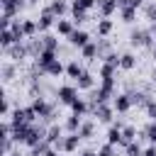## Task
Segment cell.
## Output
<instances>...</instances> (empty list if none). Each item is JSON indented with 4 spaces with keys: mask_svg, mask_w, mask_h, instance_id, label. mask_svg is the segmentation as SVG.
I'll use <instances>...</instances> for the list:
<instances>
[{
    "mask_svg": "<svg viewBox=\"0 0 156 156\" xmlns=\"http://www.w3.org/2000/svg\"><path fill=\"white\" fill-rule=\"evenodd\" d=\"M129 44L132 46H141V49H154L156 39H154L149 27H136V29L129 32Z\"/></svg>",
    "mask_w": 156,
    "mask_h": 156,
    "instance_id": "6da1fadb",
    "label": "cell"
},
{
    "mask_svg": "<svg viewBox=\"0 0 156 156\" xmlns=\"http://www.w3.org/2000/svg\"><path fill=\"white\" fill-rule=\"evenodd\" d=\"M78 144H80V136H78V132H76V134H66L58 144H54V149H56L58 154H73V151L78 149Z\"/></svg>",
    "mask_w": 156,
    "mask_h": 156,
    "instance_id": "7a4b0ae2",
    "label": "cell"
},
{
    "mask_svg": "<svg viewBox=\"0 0 156 156\" xmlns=\"http://www.w3.org/2000/svg\"><path fill=\"white\" fill-rule=\"evenodd\" d=\"M56 22H58V17H56L49 7H44V10L39 12V20H37V24H39V34H46L51 27H56Z\"/></svg>",
    "mask_w": 156,
    "mask_h": 156,
    "instance_id": "3957f363",
    "label": "cell"
},
{
    "mask_svg": "<svg viewBox=\"0 0 156 156\" xmlns=\"http://www.w3.org/2000/svg\"><path fill=\"white\" fill-rule=\"evenodd\" d=\"M5 56H7L10 61H15V63L24 61V58L29 56V51H27V41H17V44H12L10 49H5Z\"/></svg>",
    "mask_w": 156,
    "mask_h": 156,
    "instance_id": "277c9868",
    "label": "cell"
},
{
    "mask_svg": "<svg viewBox=\"0 0 156 156\" xmlns=\"http://www.w3.org/2000/svg\"><path fill=\"white\" fill-rule=\"evenodd\" d=\"M56 98H58L61 105H71V102L78 98V88H76V85H61V88L56 90Z\"/></svg>",
    "mask_w": 156,
    "mask_h": 156,
    "instance_id": "5b68a950",
    "label": "cell"
},
{
    "mask_svg": "<svg viewBox=\"0 0 156 156\" xmlns=\"http://www.w3.org/2000/svg\"><path fill=\"white\" fill-rule=\"evenodd\" d=\"M112 107H115V112H119V115L129 112V110L134 107V105H132L129 93H119V95H115V98H112Z\"/></svg>",
    "mask_w": 156,
    "mask_h": 156,
    "instance_id": "8992f818",
    "label": "cell"
},
{
    "mask_svg": "<svg viewBox=\"0 0 156 156\" xmlns=\"http://www.w3.org/2000/svg\"><path fill=\"white\" fill-rule=\"evenodd\" d=\"M93 39H90V34L88 32H83V29H76L71 37H68V44L73 46V49H83V46H88Z\"/></svg>",
    "mask_w": 156,
    "mask_h": 156,
    "instance_id": "52a82bcc",
    "label": "cell"
},
{
    "mask_svg": "<svg viewBox=\"0 0 156 156\" xmlns=\"http://www.w3.org/2000/svg\"><path fill=\"white\" fill-rule=\"evenodd\" d=\"M56 58H58V54H56V51L44 49V51H41V54L34 58V66H37V68H41V73H44V71H46V66H49V63H54ZM44 76H46V73H44Z\"/></svg>",
    "mask_w": 156,
    "mask_h": 156,
    "instance_id": "ba28073f",
    "label": "cell"
},
{
    "mask_svg": "<svg viewBox=\"0 0 156 156\" xmlns=\"http://www.w3.org/2000/svg\"><path fill=\"white\" fill-rule=\"evenodd\" d=\"M98 15H100V20H110V15L115 12V10H119L117 7V0H98Z\"/></svg>",
    "mask_w": 156,
    "mask_h": 156,
    "instance_id": "9c48e42d",
    "label": "cell"
},
{
    "mask_svg": "<svg viewBox=\"0 0 156 156\" xmlns=\"http://www.w3.org/2000/svg\"><path fill=\"white\" fill-rule=\"evenodd\" d=\"M76 88L78 90H93L95 88V76L90 71H83L78 78H76Z\"/></svg>",
    "mask_w": 156,
    "mask_h": 156,
    "instance_id": "30bf717a",
    "label": "cell"
},
{
    "mask_svg": "<svg viewBox=\"0 0 156 156\" xmlns=\"http://www.w3.org/2000/svg\"><path fill=\"white\" fill-rule=\"evenodd\" d=\"M88 20V10H83L78 2H71V22L78 27V24H83Z\"/></svg>",
    "mask_w": 156,
    "mask_h": 156,
    "instance_id": "8fae6325",
    "label": "cell"
},
{
    "mask_svg": "<svg viewBox=\"0 0 156 156\" xmlns=\"http://www.w3.org/2000/svg\"><path fill=\"white\" fill-rule=\"evenodd\" d=\"M46 7H49V10L58 17V20H63V15H66V12H71V5H68L66 0H51Z\"/></svg>",
    "mask_w": 156,
    "mask_h": 156,
    "instance_id": "7c38bea8",
    "label": "cell"
},
{
    "mask_svg": "<svg viewBox=\"0 0 156 156\" xmlns=\"http://www.w3.org/2000/svg\"><path fill=\"white\" fill-rule=\"evenodd\" d=\"M27 51H29V56H32V58H37V56L44 51V41H41V34H39V37H32V39H27Z\"/></svg>",
    "mask_w": 156,
    "mask_h": 156,
    "instance_id": "4fadbf2b",
    "label": "cell"
},
{
    "mask_svg": "<svg viewBox=\"0 0 156 156\" xmlns=\"http://www.w3.org/2000/svg\"><path fill=\"white\" fill-rule=\"evenodd\" d=\"M80 124H83V117H80V115H73V112H71V115L66 117V122H63V129H66L68 134H76V132L80 129Z\"/></svg>",
    "mask_w": 156,
    "mask_h": 156,
    "instance_id": "5bb4252c",
    "label": "cell"
},
{
    "mask_svg": "<svg viewBox=\"0 0 156 156\" xmlns=\"http://www.w3.org/2000/svg\"><path fill=\"white\" fill-rule=\"evenodd\" d=\"M56 32H58L61 37H66V39H68V37L76 32V24H73L71 20H58V22H56Z\"/></svg>",
    "mask_w": 156,
    "mask_h": 156,
    "instance_id": "9a60e30c",
    "label": "cell"
},
{
    "mask_svg": "<svg viewBox=\"0 0 156 156\" xmlns=\"http://www.w3.org/2000/svg\"><path fill=\"white\" fill-rule=\"evenodd\" d=\"M63 139V132H61V124H49V132H46V141L54 146Z\"/></svg>",
    "mask_w": 156,
    "mask_h": 156,
    "instance_id": "2e32d148",
    "label": "cell"
},
{
    "mask_svg": "<svg viewBox=\"0 0 156 156\" xmlns=\"http://www.w3.org/2000/svg\"><path fill=\"white\" fill-rule=\"evenodd\" d=\"M139 136H136V127L134 124H127L124 129H122V144L119 146H127V144H132V141H136Z\"/></svg>",
    "mask_w": 156,
    "mask_h": 156,
    "instance_id": "e0dca14e",
    "label": "cell"
},
{
    "mask_svg": "<svg viewBox=\"0 0 156 156\" xmlns=\"http://www.w3.org/2000/svg\"><path fill=\"white\" fill-rule=\"evenodd\" d=\"M95 41H98V58H105L107 54H112V44H110L107 37H100V39H95Z\"/></svg>",
    "mask_w": 156,
    "mask_h": 156,
    "instance_id": "ac0fdd59",
    "label": "cell"
},
{
    "mask_svg": "<svg viewBox=\"0 0 156 156\" xmlns=\"http://www.w3.org/2000/svg\"><path fill=\"white\" fill-rule=\"evenodd\" d=\"M0 73H2V80L7 83V80H12L15 78V73H17V63L15 61H5L2 63V68H0Z\"/></svg>",
    "mask_w": 156,
    "mask_h": 156,
    "instance_id": "d6986e66",
    "label": "cell"
},
{
    "mask_svg": "<svg viewBox=\"0 0 156 156\" xmlns=\"http://www.w3.org/2000/svg\"><path fill=\"white\" fill-rule=\"evenodd\" d=\"M83 71H85V68L80 66V61H78V58H71V61L66 63V73H68V78H78Z\"/></svg>",
    "mask_w": 156,
    "mask_h": 156,
    "instance_id": "ffe728a7",
    "label": "cell"
},
{
    "mask_svg": "<svg viewBox=\"0 0 156 156\" xmlns=\"http://www.w3.org/2000/svg\"><path fill=\"white\" fill-rule=\"evenodd\" d=\"M68 107H71V112H73V115H80V117H83V115H88V102H85L83 98H76Z\"/></svg>",
    "mask_w": 156,
    "mask_h": 156,
    "instance_id": "44dd1931",
    "label": "cell"
},
{
    "mask_svg": "<svg viewBox=\"0 0 156 156\" xmlns=\"http://www.w3.org/2000/svg\"><path fill=\"white\" fill-rule=\"evenodd\" d=\"M93 132H95V122H93V119H83V124H80V129H78V136H80V139H90Z\"/></svg>",
    "mask_w": 156,
    "mask_h": 156,
    "instance_id": "7402d4cb",
    "label": "cell"
},
{
    "mask_svg": "<svg viewBox=\"0 0 156 156\" xmlns=\"http://www.w3.org/2000/svg\"><path fill=\"white\" fill-rule=\"evenodd\" d=\"M41 41H44V49H49V51H56L58 54V37H54V34H41Z\"/></svg>",
    "mask_w": 156,
    "mask_h": 156,
    "instance_id": "603a6c76",
    "label": "cell"
},
{
    "mask_svg": "<svg viewBox=\"0 0 156 156\" xmlns=\"http://www.w3.org/2000/svg\"><path fill=\"white\" fill-rule=\"evenodd\" d=\"M80 54H83L85 61H95V58H98V41H90L88 46H83Z\"/></svg>",
    "mask_w": 156,
    "mask_h": 156,
    "instance_id": "cb8c5ba5",
    "label": "cell"
},
{
    "mask_svg": "<svg viewBox=\"0 0 156 156\" xmlns=\"http://www.w3.org/2000/svg\"><path fill=\"white\" fill-rule=\"evenodd\" d=\"M139 139H149L154 146H156V122H149L144 129H141V136Z\"/></svg>",
    "mask_w": 156,
    "mask_h": 156,
    "instance_id": "d4e9b609",
    "label": "cell"
},
{
    "mask_svg": "<svg viewBox=\"0 0 156 156\" xmlns=\"http://www.w3.org/2000/svg\"><path fill=\"white\" fill-rule=\"evenodd\" d=\"M95 32H98V37H107L112 32V20H98Z\"/></svg>",
    "mask_w": 156,
    "mask_h": 156,
    "instance_id": "484cf974",
    "label": "cell"
},
{
    "mask_svg": "<svg viewBox=\"0 0 156 156\" xmlns=\"http://www.w3.org/2000/svg\"><path fill=\"white\" fill-rule=\"evenodd\" d=\"M10 32H12L15 41H27V37H24V29H22V20H15V22H12V27H10Z\"/></svg>",
    "mask_w": 156,
    "mask_h": 156,
    "instance_id": "4316f807",
    "label": "cell"
},
{
    "mask_svg": "<svg viewBox=\"0 0 156 156\" xmlns=\"http://www.w3.org/2000/svg\"><path fill=\"white\" fill-rule=\"evenodd\" d=\"M136 66V56L132 54V51H127V54H122V61H119V68H124V71H132Z\"/></svg>",
    "mask_w": 156,
    "mask_h": 156,
    "instance_id": "83f0119b",
    "label": "cell"
},
{
    "mask_svg": "<svg viewBox=\"0 0 156 156\" xmlns=\"http://www.w3.org/2000/svg\"><path fill=\"white\" fill-rule=\"evenodd\" d=\"M44 73H46V76H54V78H56V76L66 73V66H63V63H61V61L56 58L54 63H49V66H46V71H44Z\"/></svg>",
    "mask_w": 156,
    "mask_h": 156,
    "instance_id": "f1b7e54d",
    "label": "cell"
},
{
    "mask_svg": "<svg viewBox=\"0 0 156 156\" xmlns=\"http://www.w3.org/2000/svg\"><path fill=\"white\" fill-rule=\"evenodd\" d=\"M119 17H122V22H127V24H132L134 22V17H136V7H122L119 10Z\"/></svg>",
    "mask_w": 156,
    "mask_h": 156,
    "instance_id": "f546056e",
    "label": "cell"
},
{
    "mask_svg": "<svg viewBox=\"0 0 156 156\" xmlns=\"http://www.w3.org/2000/svg\"><path fill=\"white\" fill-rule=\"evenodd\" d=\"M107 144H112V146L122 144V129H117V127H110V132H107Z\"/></svg>",
    "mask_w": 156,
    "mask_h": 156,
    "instance_id": "4dcf8cb0",
    "label": "cell"
},
{
    "mask_svg": "<svg viewBox=\"0 0 156 156\" xmlns=\"http://www.w3.org/2000/svg\"><path fill=\"white\" fill-rule=\"evenodd\" d=\"M115 76H117V66H112V63L100 66V78H115Z\"/></svg>",
    "mask_w": 156,
    "mask_h": 156,
    "instance_id": "1f68e13d",
    "label": "cell"
},
{
    "mask_svg": "<svg viewBox=\"0 0 156 156\" xmlns=\"http://www.w3.org/2000/svg\"><path fill=\"white\" fill-rule=\"evenodd\" d=\"M144 15H146L149 22H156V2H154V0H149V2L144 5Z\"/></svg>",
    "mask_w": 156,
    "mask_h": 156,
    "instance_id": "d6a6232c",
    "label": "cell"
},
{
    "mask_svg": "<svg viewBox=\"0 0 156 156\" xmlns=\"http://www.w3.org/2000/svg\"><path fill=\"white\" fill-rule=\"evenodd\" d=\"M141 151H144V149L139 146V141H132V144L124 146V154H127V156H141Z\"/></svg>",
    "mask_w": 156,
    "mask_h": 156,
    "instance_id": "836d02e7",
    "label": "cell"
},
{
    "mask_svg": "<svg viewBox=\"0 0 156 156\" xmlns=\"http://www.w3.org/2000/svg\"><path fill=\"white\" fill-rule=\"evenodd\" d=\"M115 85H117V78H100V88H102V90L115 93Z\"/></svg>",
    "mask_w": 156,
    "mask_h": 156,
    "instance_id": "e575fe53",
    "label": "cell"
},
{
    "mask_svg": "<svg viewBox=\"0 0 156 156\" xmlns=\"http://www.w3.org/2000/svg\"><path fill=\"white\" fill-rule=\"evenodd\" d=\"M98 156H115V146L112 144H102L98 149Z\"/></svg>",
    "mask_w": 156,
    "mask_h": 156,
    "instance_id": "d590c367",
    "label": "cell"
},
{
    "mask_svg": "<svg viewBox=\"0 0 156 156\" xmlns=\"http://www.w3.org/2000/svg\"><path fill=\"white\" fill-rule=\"evenodd\" d=\"M144 110H146V115L151 117V122H156V100H151V102H149Z\"/></svg>",
    "mask_w": 156,
    "mask_h": 156,
    "instance_id": "8d00e7d4",
    "label": "cell"
},
{
    "mask_svg": "<svg viewBox=\"0 0 156 156\" xmlns=\"http://www.w3.org/2000/svg\"><path fill=\"white\" fill-rule=\"evenodd\" d=\"M73 2H78L83 10H93V7H98V0H73Z\"/></svg>",
    "mask_w": 156,
    "mask_h": 156,
    "instance_id": "74e56055",
    "label": "cell"
},
{
    "mask_svg": "<svg viewBox=\"0 0 156 156\" xmlns=\"http://www.w3.org/2000/svg\"><path fill=\"white\" fill-rule=\"evenodd\" d=\"M141 156H156V146L151 144V146H146L144 151H141Z\"/></svg>",
    "mask_w": 156,
    "mask_h": 156,
    "instance_id": "f35d334b",
    "label": "cell"
},
{
    "mask_svg": "<svg viewBox=\"0 0 156 156\" xmlns=\"http://www.w3.org/2000/svg\"><path fill=\"white\" fill-rule=\"evenodd\" d=\"M146 2H149V0H132V7H136V10H139V7H144Z\"/></svg>",
    "mask_w": 156,
    "mask_h": 156,
    "instance_id": "ab89813d",
    "label": "cell"
},
{
    "mask_svg": "<svg viewBox=\"0 0 156 156\" xmlns=\"http://www.w3.org/2000/svg\"><path fill=\"white\" fill-rule=\"evenodd\" d=\"M129 5H132V0H117V7H119V10H122V7H129Z\"/></svg>",
    "mask_w": 156,
    "mask_h": 156,
    "instance_id": "60d3db41",
    "label": "cell"
},
{
    "mask_svg": "<svg viewBox=\"0 0 156 156\" xmlns=\"http://www.w3.org/2000/svg\"><path fill=\"white\" fill-rule=\"evenodd\" d=\"M78 156H98V151H93V149H85V151H80Z\"/></svg>",
    "mask_w": 156,
    "mask_h": 156,
    "instance_id": "b9f144b4",
    "label": "cell"
},
{
    "mask_svg": "<svg viewBox=\"0 0 156 156\" xmlns=\"http://www.w3.org/2000/svg\"><path fill=\"white\" fill-rule=\"evenodd\" d=\"M44 156H61V154H58V151H56V149H49V151H46V154H44Z\"/></svg>",
    "mask_w": 156,
    "mask_h": 156,
    "instance_id": "7bdbcfd3",
    "label": "cell"
},
{
    "mask_svg": "<svg viewBox=\"0 0 156 156\" xmlns=\"http://www.w3.org/2000/svg\"><path fill=\"white\" fill-rule=\"evenodd\" d=\"M149 29H151V34H154V39H156V22H151V24H149Z\"/></svg>",
    "mask_w": 156,
    "mask_h": 156,
    "instance_id": "ee69618b",
    "label": "cell"
},
{
    "mask_svg": "<svg viewBox=\"0 0 156 156\" xmlns=\"http://www.w3.org/2000/svg\"><path fill=\"white\" fill-rule=\"evenodd\" d=\"M151 83H156V66H154V71H151Z\"/></svg>",
    "mask_w": 156,
    "mask_h": 156,
    "instance_id": "f6af8a7d",
    "label": "cell"
},
{
    "mask_svg": "<svg viewBox=\"0 0 156 156\" xmlns=\"http://www.w3.org/2000/svg\"><path fill=\"white\" fill-rule=\"evenodd\" d=\"M10 156H22V154H20V151H12V154H10Z\"/></svg>",
    "mask_w": 156,
    "mask_h": 156,
    "instance_id": "bcb514c9",
    "label": "cell"
},
{
    "mask_svg": "<svg viewBox=\"0 0 156 156\" xmlns=\"http://www.w3.org/2000/svg\"><path fill=\"white\" fill-rule=\"evenodd\" d=\"M151 54H154V58H156V44H154V49H151Z\"/></svg>",
    "mask_w": 156,
    "mask_h": 156,
    "instance_id": "7dc6e473",
    "label": "cell"
},
{
    "mask_svg": "<svg viewBox=\"0 0 156 156\" xmlns=\"http://www.w3.org/2000/svg\"><path fill=\"white\" fill-rule=\"evenodd\" d=\"M0 2H5V0H0Z\"/></svg>",
    "mask_w": 156,
    "mask_h": 156,
    "instance_id": "c3c4849f",
    "label": "cell"
},
{
    "mask_svg": "<svg viewBox=\"0 0 156 156\" xmlns=\"http://www.w3.org/2000/svg\"><path fill=\"white\" fill-rule=\"evenodd\" d=\"M27 2H29V0H27Z\"/></svg>",
    "mask_w": 156,
    "mask_h": 156,
    "instance_id": "681fc988",
    "label": "cell"
}]
</instances>
